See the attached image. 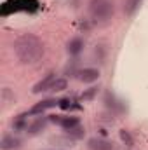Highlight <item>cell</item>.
<instances>
[{
    "label": "cell",
    "instance_id": "1",
    "mask_svg": "<svg viewBox=\"0 0 148 150\" xmlns=\"http://www.w3.org/2000/svg\"><path fill=\"white\" fill-rule=\"evenodd\" d=\"M14 54L16 58L25 63V65H32V63H37L38 59L44 56V44L42 40L32 33H25L21 37L16 38L14 45Z\"/></svg>",
    "mask_w": 148,
    "mask_h": 150
},
{
    "label": "cell",
    "instance_id": "5",
    "mask_svg": "<svg viewBox=\"0 0 148 150\" xmlns=\"http://www.w3.org/2000/svg\"><path fill=\"white\" fill-rule=\"evenodd\" d=\"M0 147L2 150H18L21 147V140L14 134H5L0 142Z\"/></svg>",
    "mask_w": 148,
    "mask_h": 150
},
{
    "label": "cell",
    "instance_id": "4",
    "mask_svg": "<svg viewBox=\"0 0 148 150\" xmlns=\"http://www.w3.org/2000/svg\"><path fill=\"white\" fill-rule=\"evenodd\" d=\"M56 80V77H54V74H47L40 82H37L35 86H33V93L35 94H38V93H44V91H51V86H52V82Z\"/></svg>",
    "mask_w": 148,
    "mask_h": 150
},
{
    "label": "cell",
    "instance_id": "15",
    "mask_svg": "<svg viewBox=\"0 0 148 150\" xmlns=\"http://www.w3.org/2000/svg\"><path fill=\"white\" fill-rule=\"evenodd\" d=\"M120 136H122V140H124V142H127V145H131V136H129L125 131H120Z\"/></svg>",
    "mask_w": 148,
    "mask_h": 150
},
{
    "label": "cell",
    "instance_id": "9",
    "mask_svg": "<svg viewBox=\"0 0 148 150\" xmlns=\"http://www.w3.org/2000/svg\"><path fill=\"white\" fill-rule=\"evenodd\" d=\"M141 2H143V0H125V5H124L125 14H127V16H132V14L138 11V7L141 5Z\"/></svg>",
    "mask_w": 148,
    "mask_h": 150
},
{
    "label": "cell",
    "instance_id": "10",
    "mask_svg": "<svg viewBox=\"0 0 148 150\" xmlns=\"http://www.w3.org/2000/svg\"><path fill=\"white\" fill-rule=\"evenodd\" d=\"M47 120H49V119H37V120H35V122H33L32 126H28L26 129H28V131H30L32 134H35V133H38V131H42V129L45 127Z\"/></svg>",
    "mask_w": 148,
    "mask_h": 150
},
{
    "label": "cell",
    "instance_id": "14",
    "mask_svg": "<svg viewBox=\"0 0 148 150\" xmlns=\"http://www.w3.org/2000/svg\"><path fill=\"white\" fill-rule=\"evenodd\" d=\"M96 91H98V87H91L87 93H84V94H82V100H91V98L96 94Z\"/></svg>",
    "mask_w": 148,
    "mask_h": 150
},
{
    "label": "cell",
    "instance_id": "7",
    "mask_svg": "<svg viewBox=\"0 0 148 150\" xmlns=\"http://www.w3.org/2000/svg\"><path fill=\"white\" fill-rule=\"evenodd\" d=\"M78 79L82 82H94L99 79V70L98 68H84L78 72Z\"/></svg>",
    "mask_w": 148,
    "mask_h": 150
},
{
    "label": "cell",
    "instance_id": "2",
    "mask_svg": "<svg viewBox=\"0 0 148 150\" xmlns=\"http://www.w3.org/2000/svg\"><path fill=\"white\" fill-rule=\"evenodd\" d=\"M89 14L94 21H106L113 16V2L111 0H91Z\"/></svg>",
    "mask_w": 148,
    "mask_h": 150
},
{
    "label": "cell",
    "instance_id": "11",
    "mask_svg": "<svg viewBox=\"0 0 148 150\" xmlns=\"http://www.w3.org/2000/svg\"><path fill=\"white\" fill-rule=\"evenodd\" d=\"M66 87H68V80H66V79H56V80L52 82V86H51V91L59 93V91H65Z\"/></svg>",
    "mask_w": 148,
    "mask_h": 150
},
{
    "label": "cell",
    "instance_id": "13",
    "mask_svg": "<svg viewBox=\"0 0 148 150\" xmlns=\"http://www.w3.org/2000/svg\"><path fill=\"white\" fill-rule=\"evenodd\" d=\"M68 134H70V136H73V138H80V136H84V129L78 126V127H75V129H70V131H68Z\"/></svg>",
    "mask_w": 148,
    "mask_h": 150
},
{
    "label": "cell",
    "instance_id": "6",
    "mask_svg": "<svg viewBox=\"0 0 148 150\" xmlns=\"http://www.w3.org/2000/svg\"><path fill=\"white\" fill-rule=\"evenodd\" d=\"M87 147L91 150H113V145L108 140H103V138H91L87 142Z\"/></svg>",
    "mask_w": 148,
    "mask_h": 150
},
{
    "label": "cell",
    "instance_id": "3",
    "mask_svg": "<svg viewBox=\"0 0 148 150\" xmlns=\"http://www.w3.org/2000/svg\"><path fill=\"white\" fill-rule=\"evenodd\" d=\"M56 105H59V101H58V100H54V98H47V100H44V101L37 103L35 107H32V108H30L26 113H23V117H26V115H37V113H42V112H45L47 108H52V107H56Z\"/></svg>",
    "mask_w": 148,
    "mask_h": 150
},
{
    "label": "cell",
    "instance_id": "12",
    "mask_svg": "<svg viewBox=\"0 0 148 150\" xmlns=\"http://www.w3.org/2000/svg\"><path fill=\"white\" fill-rule=\"evenodd\" d=\"M73 101H70L68 98H63V100H59V107L63 108V110H68V108H78V105H72Z\"/></svg>",
    "mask_w": 148,
    "mask_h": 150
},
{
    "label": "cell",
    "instance_id": "8",
    "mask_svg": "<svg viewBox=\"0 0 148 150\" xmlns=\"http://www.w3.org/2000/svg\"><path fill=\"white\" fill-rule=\"evenodd\" d=\"M66 49H68V52H70L72 56H77V54H80V52H82V49H84V40H82L80 37L72 38V40L68 42Z\"/></svg>",
    "mask_w": 148,
    "mask_h": 150
}]
</instances>
